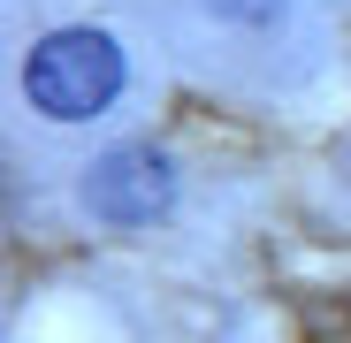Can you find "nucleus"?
<instances>
[{
    "label": "nucleus",
    "instance_id": "2",
    "mask_svg": "<svg viewBox=\"0 0 351 343\" xmlns=\"http://www.w3.org/2000/svg\"><path fill=\"white\" fill-rule=\"evenodd\" d=\"M84 206H92V221L145 229L153 214L176 206V160L160 145H114V153H99L92 176H84Z\"/></svg>",
    "mask_w": 351,
    "mask_h": 343
},
{
    "label": "nucleus",
    "instance_id": "1",
    "mask_svg": "<svg viewBox=\"0 0 351 343\" xmlns=\"http://www.w3.org/2000/svg\"><path fill=\"white\" fill-rule=\"evenodd\" d=\"M123 84H130V53L114 46V31H92V23L46 31L23 62V99L46 123H99L123 99Z\"/></svg>",
    "mask_w": 351,
    "mask_h": 343
}]
</instances>
